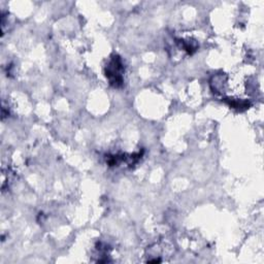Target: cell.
<instances>
[{"label":"cell","instance_id":"obj_1","mask_svg":"<svg viewBox=\"0 0 264 264\" xmlns=\"http://www.w3.org/2000/svg\"><path fill=\"white\" fill-rule=\"evenodd\" d=\"M121 70H122V63L118 57L114 58L107 66L106 77L111 80V83L114 84L115 86H118V84L122 82V77L120 75Z\"/></svg>","mask_w":264,"mask_h":264}]
</instances>
